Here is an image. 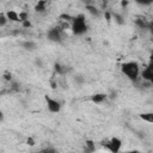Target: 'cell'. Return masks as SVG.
Instances as JSON below:
<instances>
[{
  "label": "cell",
  "instance_id": "cell-1",
  "mask_svg": "<svg viewBox=\"0 0 153 153\" xmlns=\"http://www.w3.org/2000/svg\"><path fill=\"white\" fill-rule=\"evenodd\" d=\"M121 71L122 73L126 75L127 79L131 80V81H136L139 79V76L141 75V69L140 66L137 65V62L135 61H127L123 62L121 66Z\"/></svg>",
  "mask_w": 153,
  "mask_h": 153
},
{
  "label": "cell",
  "instance_id": "cell-2",
  "mask_svg": "<svg viewBox=\"0 0 153 153\" xmlns=\"http://www.w3.org/2000/svg\"><path fill=\"white\" fill-rule=\"evenodd\" d=\"M87 30L86 19L84 16H76L72 20V31L76 35H82Z\"/></svg>",
  "mask_w": 153,
  "mask_h": 153
},
{
  "label": "cell",
  "instance_id": "cell-3",
  "mask_svg": "<svg viewBox=\"0 0 153 153\" xmlns=\"http://www.w3.org/2000/svg\"><path fill=\"white\" fill-rule=\"evenodd\" d=\"M105 148L108 149V151H110V152H118L120 149H121V147H122V141L118 139V137H111V139H109V140H106L105 141Z\"/></svg>",
  "mask_w": 153,
  "mask_h": 153
},
{
  "label": "cell",
  "instance_id": "cell-4",
  "mask_svg": "<svg viewBox=\"0 0 153 153\" xmlns=\"http://www.w3.org/2000/svg\"><path fill=\"white\" fill-rule=\"evenodd\" d=\"M45 103H47V108L51 114H56L61 110V104L60 102H57L56 99L51 98V97H45Z\"/></svg>",
  "mask_w": 153,
  "mask_h": 153
},
{
  "label": "cell",
  "instance_id": "cell-5",
  "mask_svg": "<svg viewBox=\"0 0 153 153\" xmlns=\"http://www.w3.org/2000/svg\"><path fill=\"white\" fill-rule=\"evenodd\" d=\"M141 76L143 80H146L151 85H153V61L149 65H147L143 68V71H141Z\"/></svg>",
  "mask_w": 153,
  "mask_h": 153
},
{
  "label": "cell",
  "instance_id": "cell-6",
  "mask_svg": "<svg viewBox=\"0 0 153 153\" xmlns=\"http://www.w3.org/2000/svg\"><path fill=\"white\" fill-rule=\"evenodd\" d=\"M139 117H140L142 121L147 122V123H153V111L142 112V114H140V115H139Z\"/></svg>",
  "mask_w": 153,
  "mask_h": 153
},
{
  "label": "cell",
  "instance_id": "cell-7",
  "mask_svg": "<svg viewBox=\"0 0 153 153\" xmlns=\"http://www.w3.org/2000/svg\"><path fill=\"white\" fill-rule=\"evenodd\" d=\"M105 98H106V96L105 94H103V93H98V94H94L93 97H92V102H94V103H102V102H104L105 100Z\"/></svg>",
  "mask_w": 153,
  "mask_h": 153
},
{
  "label": "cell",
  "instance_id": "cell-8",
  "mask_svg": "<svg viewBox=\"0 0 153 153\" xmlns=\"http://www.w3.org/2000/svg\"><path fill=\"white\" fill-rule=\"evenodd\" d=\"M45 8H47V1H44V0L38 1L37 6H36V11H38V12H43Z\"/></svg>",
  "mask_w": 153,
  "mask_h": 153
},
{
  "label": "cell",
  "instance_id": "cell-9",
  "mask_svg": "<svg viewBox=\"0 0 153 153\" xmlns=\"http://www.w3.org/2000/svg\"><path fill=\"white\" fill-rule=\"evenodd\" d=\"M134 2L140 6H151L153 4V0H134Z\"/></svg>",
  "mask_w": 153,
  "mask_h": 153
},
{
  "label": "cell",
  "instance_id": "cell-10",
  "mask_svg": "<svg viewBox=\"0 0 153 153\" xmlns=\"http://www.w3.org/2000/svg\"><path fill=\"white\" fill-rule=\"evenodd\" d=\"M148 30H149V32H151V33H152V36H153V20H151V22H149Z\"/></svg>",
  "mask_w": 153,
  "mask_h": 153
}]
</instances>
